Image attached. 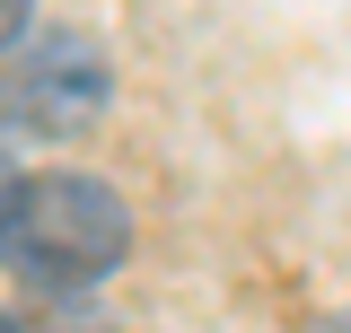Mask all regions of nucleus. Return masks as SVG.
<instances>
[{
	"label": "nucleus",
	"instance_id": "f03ea898",
	"mask_svg": "<svg viewBox=\"0 0 351 333\" xmlns=\"http://www.w3.org/2000/svg\"><path fill=\"white\" fill-rule=\"evenodd\" d=\"M106 106V62L88 36H36L27 53L9 44V71H0V114L18 132H80Z\"/></svg>",
	"mask_w": 351,
	"mask_h": 333
},
{
	"label": "nucleus",
	"instance_id": "20e7f679",
	"mask_svg": "<svg viewBox=\"0 0 351 333\" xmlns=\"http://www.w3.org/2000/svg\"><path fill=\"white\" fill-rule=\"evenodd\" d=\"M0 202H9V166H0Z\"/></svg>",
	"mask_w": 351,
	"mask_h": 333
},
{
	"label": "nucleus",
	"instance_id": "7ed1b4c3",
	"mask_svg": "<svg viewBox=\"0 0 351 333\" xmlns=\"http://www.w3.org/2000/svg\"><path fill=\"white\" fill-rule=\"evenodd\" d=\"M27 18H36V0H0V53L27 36Z\"/></svg>",
	"mask_w": 351,
	"mask_h": 333
},
{
	"label": "nucleus",
	"instance_id": "f257e3e1",
	"mask_svg": "<svg viewBox=\"0 0 351 333\" xmlns=\"http://www.w3.org/2000/svg\"><path fill=\"white\" fill-rule=\"evenodd\" d=\"M132 246V210L88 175H18L0 202V263L27 290H88Z\"/></svg>",
	"mask_w": 351,
	"mask_h": 333
},
{
	"label": "nucleus",
	"instance_id": "39448f33",
	"mask_svg": "<svg viewBox=\"0 0 351 333\" xmlns=\"http://www.w3.org/2000/svg\"><path fill=\"white\" fill-rule=\"evenodd\" d=\"M0 333H18V325H9V316H0Z\"/></svg>",
	"mask_w": 351,
	"mask_h": 333
}]
</instances>
